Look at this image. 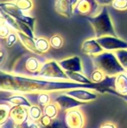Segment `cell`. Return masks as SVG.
<instances>
[{
  "mask_svg": "<svg viewBox=\"0 0 127 128\" xmlns=\"http://www.w3.org/2000/svg\"><path fill=\"white\" fill-rule=\"evenodd\" d=\"M13 124V122L10 119H8L4 124L1 125V128H14Z\"/></svg>",
  "mask_w": 127,
  "mask_h": 128,
  "instance_id": "36",
  "label": "cell"
},
{
  "mask_svg": "<svg viewBox=\"0 0 127 128\" xmlns=\"http://www.w3.org/2000/svg\"><path fill=\"white\" fill-rule=\"evenodd\" d=\"M97 39L101 46L103 48L104 51L115 52L119 50L127 49V42L119 37L107 35Z\"/></svg>",
  "mask_w": 127,
  "mask_h": 128,
  "instance_id": "8",
  "label": "cell"
},
{
  "mask_svg": "<svg viewBox=\"0 0 127 128\" xmlns=\"http://www.w3.org/2000/svg\"><path fill=\"white\" fill-rule=\"evenodd\" d=\"M57 95L54 96L53 93V98H52V102L55 103L58 108L59 109L60 112H67L70 110L75 109V108H79L82 106L87 105L88 103L80 101L70 95H67V94L63 92H56ZM52 97V96H51Z\"/></svg>",
  "mask_w": 127,
  "mask_h": 128,
  "instance_id": "6",
  "label": "cell"
},
{
  "mask_svg": "<svg viewBox=\"0 0 127 128\" xmlns=\"http://www.w3.org/2000/svg\"><path fill=\"white\" fill-rule=\"evenodd\" d=\"M66 74L67 75L69 80L72 82L82 83V84H91L94 83L92 82L90 78H88L85 75L83 74V73H79V72H70V71H65Z\"/></svg>",
  "mask_w": 127,
  "mask_h": 128,
  "instance_id": "19",
  "label": "cell"
},
{
  "mask_svg": "<svg viewBox=\"0 0 127 128\" xmlns=\"http://www.w3.org/2000/svg\"><path fill=\"white\" fill-rule=\"evenodd\" d=\"M11 105L8 103L1 104L0 110H1V125L4 124L8 119L10 116V112L11 109Z\"/></svg>",
  "mask_w": 127,
  "mask_h": 128,
  "instance_id": "25",
  "label": "cell"
},
{
  "mask_svg": "<svg viewBox=\"0 0 127 128\" xmlns=\"http://www.w3.org/2000/svg\"><path fill=\"white\" fill-rule=\"evenodd\" d=\"M87 20L92 26L96 38L107 35L118 37L107 7H102L97 14L87 16Z\"/></svg>",
  "mask_w": 127,
  "mask_h": 128,
  "instance_id": "2",
  "label": "cell"
},
{
  "mask_svg": "<svg viewBox=\"0 0 127 128\" xmlns=\"http://www.w3.org/2000/svg\"><path fill=\"white\" fill-rule=\"evenodd\" d=\"M40 128H64V125L61 123V122L57 118L53 120V122L47 126H41L40 125Z\"/></svg>",
  "mask_w": 127,
  "mask_h": 128,
  "instance_id": "33",
  "label": "cell"
},
{
  "mask_svg": "<svg viewBox=\"0 0 127 128\" xmlns=\"http://www.w3.org/2000/svg\"><path fill=\"white\" fill-rule=\"evenodd\" d=\"M97 4L102 7H108L109 5H112L115 0H96Z\"/></svg>",
  "mask_w": 127,
  "mask_h": 128,
  "instance_id": "34",
  "label": "cell"
},
{
  "mask_svg": "<svg viewBox=\"0 0 127 128\" xmlns=\"http://www.w3.org/2000/svg\"><path fill=\"white\" fill-rule=\"evenodd\" d=\"M100 6L96 0H79L74 7V14L81 16H94L97 14Z\"/></svg>",
  "mask_w": 127,
  "mask_h": 128,
  "instance_id": "9",
  "label": "cell"
},
{
  "mask_svg": "<svg viewBox=\"0 0 127 128\" xmlns=\"http://www.w3.org/2000/svg\"><path fill=\"white\" fill-rule=\"evenodd\" d=\"M28 113L29 119L35 122H37L43 115V110H41L40 106L37 105H32L30 108H28Z\"/></svg>",
  "mask_w": 127,
  "mask_h": 128,
  "instance_id": "22",
  "label": "cell"
},
{
  "mask_svg": "<svg viewBox=\"0 0 127 128\" xmlns=\"http://www.w3.org/2000/svg\"><path fill=\"white\" fill-rule=\"evenodd\" d=\"M14 2L20 10L26 14H28L34 8L32 0H14Z\"/></svg>",
  "mask_w": 127,
  "mask_h": 128,
  "instance_id": "23",
  "label": "cell"
},
{
  "mask_svg": "<svg viewBox=\"0 0 127 128\" xmlns=\"http://www.w3.org/2000/svg\"><path fill=\"white\" fill-rule=\"evenodd\" d=\"M64 93L80 101L86 103H90L93 100H95L98 96L97 93H96V91L85 88L71 89L64 92Z\"/></svg>",
  "mask_w": 127,
  "mask_h": 128,
  "instance_id": "11",
  "label": "cell"
},
{
  "mask_svg": "<svg viewBox=\"0 0 127 128\" xmlns=\"http://www.w3.org/2000/svg\"><path fill=\"white\" fill-rule=\"evenodd\" d=\"M115 90L121 94H127V74L126 72L116 76Z\"/></svg>",
  "mask_w": 127,
  "mask_h": 128,
  "instance_id": "18",
  "label": "cell"
},
{
  "mask_svg": "<svg viewBox=\"0 0 127 128\" xmlns=\"http://www.w3.org/2000/svg\"><path fill=\"white\" fill-rule=\"evenodd\" d=\"M118 61L121 64L124 68V69L127 70V49L119 50L115 52Z\"/></svg>",
  "mask_w": 127,
  "mask_h": 128,
  "instance_id": "27",
  "label": "cell"
},
{
  "mask_svg": "<svg viewBox=\"0 0 127 128\" xmlns=\"http://www.w3.org/2000/svg\"><path fill=\"white\" fill-rule=\"evenodd\" d=\"M49 40L51 47H52L53 49H55V50L61 49L64 45V39L61 37V35L58 34H53L49 38Z\"/></svg>",
  "mask_w": 127,
  "mask_h": 128,
  "instance_id": "26",
  "label": "cell"
},
{
  "mask_svg": "<svg viewBox=\"0 0 127 128\" xmlns=\"http://www.w3.org/2000/svg\"><path fill=\"white\" fill-rule=\"evenodd\" d=\"M0 58H1V65H2L3 62L5 61L6 59V52L2 46H1V49H0Z\"/></svg>",
  "mask_w": 127,
  "mask_h": 128,
  "instance_id": "35",
  "label": "cell"
},
{
  "mask_svg": "<svg viewBox=\"0 0 127 128\" xmlns=\"http://www.w3.org/2000/svg\"><path fill=\"white\" fill-rule=\"evenodd\" d=\"M16 20L17 22V31L16 32H21L32 38H35L36 36L34 34V31H33L28 25H27L26 23H25L22 21H20L18 20Z\"/></svg>",
  "mask_w": 127,
  "mask_h": 128,
  "instance_id": "24",
  "label": "cell"
},
{
  "mask_svg": "<svg viewBox=\"0 0 127 128\" xmlns=\"http://www.w3.org/2000/svg\"><path fill=\"white\" fill-rule=\"evenodd\" d=\"M13 126H14V128H40L37 122L31 121L30 119H28L27 122H25L22 124H14Z\"/></svg>",
  "mask_w": 127,
  "mask_h": 128,
  "instance_id": "31",
  "label": "cell"
},
{
  "mask_svg": "<svg viewBox=\"0 0 127 128\" xmlns=\"http://www.w3.org/2000/svg\"><path fill=\"white\" fill-rule=\"evenodd\" d=\"M85 88L96 91L99 93H108L102 82L82 84L70 80H51L25 75L16 74L12 72L1 70L0 89L1 92L13 94L32 93H55L63 92L71 89Z\"/></svg>",
  "mask_w": 127,
  "mask_h": 128,
  "instance_id": "1",
  "label": "cell"
},
{
  "mask_svg": "<svg viewBox=\"0 0 127 128\" xmlns=\"http://www.w3.org/2000/svg\"><path fill=\"white\" fill-rule=\"evenodd\" d=\"M64 124L67 128H85L86 118L79 108L70 110L64 112Z\"/></svg>",
  "mask_w": 127,
  "mask_h": 128,
  "instance_id": "7",
  "label": "cell"
},
{
  "mask_svg": "<svg viewBox=\"0 0 127 128\" xmlns=\"http://www.w3.org/2000/svg\"><path fill=\"white\" fill-rule=\"evenodd\" d=\"M34 39H35L36 46L42 55L46 53L49 50L51 46L49 40H47L44 37H37V36L35 37Z\"/></svg>",
  "mask_w": 127,
  "mask_h": 128,
  "instance_id": "20",
  "label": "cell"
},
{
  "mask_svg": "<svg viewBox=\"0 0 127 128\" xmlns=\"http://www.w3.org/2000/svg\"><path fill=\"white\" fill-rule=\"evenodd\" d=\"M59 112L60 111H59V109L58 108L57 105L53 102L49 103V104L45 106L43 109V115L47 116L52 119H55L58 118Z\"/></svg>",
  "mask_w": 127,
  "mask_h": 128,
  "instance_id": "21",
  "label": "cell"
},
{
  "mask_svg": "<svg viewBox=\"0 0 127 128\" xmlns=\"http://www.w3.org/2000/svg\"><path fill=\"white\" fill-rule=\"evenodd\" d=\"M0 10L3 11L4 13L13 17L14 19L24 22L25 23L28 25L33 31H34L36 18L34 16H31V15H28V14L20 10L17 7L14 1L13 2H10V1L1 2Z\"/></svg>",
  "mask_w": 127,
  "mask_h": 128,
  "instance_id": "5",
  "label": "cell"
},
{
  "mask_svg": "<svg viewBox=\"0 0 127 128\" xmlns=\"http://www.w3.org/2000/svg\"><path fill=\"white\" fill-rule=\"evenodd\" d=\"M33 76L51 80H70L65 71L59 65L58 62L54 59L42 62L39 71Z\"/></svg>",
  "mask_w": 127,
  "mask_h": 128,
  "instance_id": "4",
  "label": "cell"
},
{
  "mask_svg": "<svg viewBox=\"0 0 127 128\" xmlns=\"http://www.w3.org/2000/svg\"><path fill=\"white\" fill-rule=\"evenodd\" d=\"M112 6L120 11L126 10H127V0H115Z\"/></svg>",
  "mask_w": 127,
  "mask_h": 128,
  "instance_id": "32",
  "label": "cell"
},
{
  "mask_svg": "<svg viewBox=\"0 0 127 128\" xmlns=\"http://www.w3.org/2000/svg\"><path fill=\"white\" fill-rule=\"evenodd\" d=\"M12 32L11 28L4 22L3 18L1 17V25H0V37L1 39H6V38Z\"/></svg>",
  "mask_w": 127,
  "mask_h": 128,
  "instance_id": "28",
  "label": "cell"
},
{
  "mask_svg": "<svg viewBox=\"0 0 127 128\" xmlns=\"http://www.w3.org/2000/svg\"><path fill=\"white\" fill-rule=\"evenodd\" d=\"M106 77V75L100 70L94 69V70L91 73L90 76V80L92 82L94 83H100Z\"/></svg>",
  "mask_w": 127,
  "mask_h": 128,
  "instance_id": "29",
  "label": "cell"
},
{
  "mask_svg": "<svg viewBox=\"0 0 127 128\" xmlns=\"http://www.w3.org/2000/svg\"><path fill=\"white\" fill-rule=\"evenodd\" d=\"M9 119H10L15 124L27 122L29 119L28 108L22 106H12Z\"/></svg>",
  "mask_w": 127,
  "mask_h": 128,
  "instance_id": "13",
  "label": "cell"
},
{
  "mask_svg": "<svg viewBox=\"0 0 127 128\" xmlns=\"http://www.w3.org/2000/svg\"><path fill=\"white\" fill-rule=\"evenodd\" d=\"M41 64L42 63L37 58L33 56L28 57L24 62V68L28 72L26 76H33L39 71Z\"/></svg>",
  "mask_w": 127,
  "mask_h": 128,
  "instance_id": "17",
  "label": "cell"
},
{
  "mask_svg": "<svg viewBox=\"0 0 127 128\" xmlns=\"http://www.w3.org/2000/svg\"><path fill=\"white\" fill-rule=\"evenodd\" d=\"M16 34L18 36V39L22 44V45L30 52L37 55V56H42V54L39 52L36 46V43H35V39L32 38L25 34L21 32H16Z\"/></svg>",
  "mask_w": 127,
  "mask_h": 128,
  "instance_id": "15",
  "label": "cell"
},
{
  "mask_svg": "<svg viewBox=\"0 0 127 128\" xmlns=\"http://www.w3.org/2000/svg\"><path fill=\"white\" fill-rule=\"evenodd\" d=\"M55 10L66 18H70L74 14V5L70 0H55Z\"/></svg>",
  "mask_w": 127,
  "mask_h": 128,
  "instance_id": "14",
  "label": "cell"
},
{
  "mask_svg": "<svg viewBox=\"0 0 127 128\" xmlns=\"http://www.w3.org/2000/svg\"><path fill=\"white\" fill-rule=\"evenodd\" d=\"M11 95L5 98V102L8 103L11 106H22L30 108L32 104L30 101L26 98L24 94H13L10 93Z\"/></svg>",
  "mask_w": 127,
  "mask_h": 128,
  "instance_id": "16",
  "label": "cell"
},
{
  "mask_svg": "<svg viewBox=\"0 0 127 128\" xmlns=\"http://www.w3.org/2000/svg\"><path fill=\"white\" fill-rule=\"evenodd\" d=\"M81 50L84 54L88 55L91 57L104 52L103 48L101 46L96 38H88L84 40L82 44Z\"/></svg>",
  "mask_w": 127,
  "mask_h": 128,
  "instance_id": "12",
  "label": "cell"
},
{
  "mask_svg": "<svg viewBox=\"0 0 127 128\" xmlns=\"http://www.w3.org/2000/svg\"><path fill=\"white\" fill-rule=\"evenodd\" d=\"M91 58L94 69L101 70L106 76H113L126 72V70L121 64L115 53L113 52L104 51Z\"/></svg>",
  "mask_w": 127,
  "mask_h": 128,
  "instance_id": "3",
  "label": "cell"
},
{
  "mask_svg": "<svg viewBox=\"0 0 127 128\" xmlns=\"http://www.w3.org/2000/svg\"><path fill=\"white\" fill-rule=\"evenodd\" d=\"M58 62L59 65L64 71L83 73V64L82 58L78 56H70Z\"/></svg>",
  "mask_w": 127,
  "mask_h": 128,
  "instance_id": "10",
  "label": "cell"
},
{
  "mask_svg": "<svg viewBox=\"0 0 127 128\" xmlns=\"http://www.w3.org/2000/svg\"><path fill=\"white\" fill-rule=\"evenodd\" d=\"M4 40H5V46L7 48H10L14 44H16V43L17 42V40L19 39H18V36L16 34V32L14 31V32H12Z\"/></svg>",
  "mask_w": 127,
  "mask_h": 128,
  "instance_id": "30",
  "label": "cell"
},
{
  "mask_svg": "<svg viewBox=\"0 0 127 128\" xmlns=\"http://www.w3.org/2000/svg\"><path fill=\"white\" fill-rule=\"evenodd\" d=\"M126 73H127V70H126Z\"/></svg>",
  "mask_w": 127,
  "mask_h": 128,
  "instance_id": "37",
  "label": "cell"
}]
</instances>
